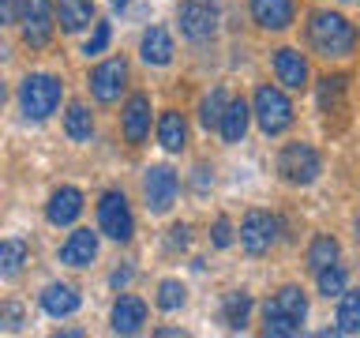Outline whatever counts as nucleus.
I'll list each match as a JSON object with an SVG mask.
<instances>
[{"label":"nucleus","instance_id":"20","mask_svg":"<svg viewBox=\"0 0 360 338\" xmlns=\"http://www.w3.org/2000/svg\"><path fill=\"white\" fill-rule=\"evenodd\" d=\"M53 23L64 34H83L94 23V0H53Z\"/></svg>","mask_w":360,"mask_h":338},{"label":"nucleus","instance_id":"2","mask_svg":"<svg viewBox=\"0 0 360 338\" xmlns=\"http://www.w3.org/2000/svg\"><path fill=\"white\" fill-rule=\"evenodd\" d=\"M304 320H308V293L300 286H281L263 301V334L270 338L300 334Z\"/></svg>","mask_w":360,"mask_h":338},{"label":"nucleus","instance_id":"14","mask_svg":"<svg viewBox=\"0 0 360 338\" xmlns=\"http://www.w3.org/2000/svg\"><path fill=\"white\" fill-rule=\"evenodd\" d=\"M248 15L259 30H289L297 23V0H248Z\"/></svg>","mask_w":360,"mask_h":338},{"label":"nucleus","instance_id":"3","mask_svg":"<svg viewBox=\"0 0 360 338\" xmlns=\"http://www.w3.org/2000/svg\"><path fill=\"white\" fill-rule=\"evenodd\" d=\"M15 101H19V113L22 120L30 124H41L49 120L64 101V83L56 79L53 72H30L19 79V90H15Z\"/></svg>","mask_w":360,"mask_h":338},{"label":"nucleus","instance_id":"37","mask_svg":"<svg viewBox=\"0 0 360 338\" xmlns=\"http://www.w3.org/2000/svg\"><path fill=\"white\" fill-rule=\"evenodd\" d=\"M131 278H135V267H117V270L109 275V286H112V289H128Z\"/></svg>","mask_w":360,"mask_h":338},{"label":"nucleus","instance_id":"40","mask_svg":"<svg viewBox=\"0 0 360 338\" xmlns=\"http://www.w3.org/2000/svg\"><path fill=\"white\" fill-rule=\"evenodd\" d=\"M4 98H8V90H4V79H0V106H4Z\"/></svg>","mask_w":360,"mask_h":338},{"label":"nucleus","instance_id":"17","mask_svg":"<svg viewBox=\"0 0 360 338\" xmlns=\"http://www.w3.org/2000/svg\"><path fill=\"white\" fill-rule=\"evenodd\" d=\"M56 259H60L64 267H75V270L90 267L98 259V233L94 230H72L68 241L60 244V252H56Z\"/></svg>","mask_w":360,"mask_h":338},{"label":"nucleus","instance_id":"19","mask_svg":"<svg viewBox=\"0 0 360 338\" xmlns=\"http://www.w3.org/2000/svg\"><path fill=\"white\" fill-rule=\"evenodd\" d=\"M38 301H41V312L53 315V320L75 315L79 304H83V297H79V289L72 286V282H49V286L38 293Z\"/></svg>","mask_w":360,"mask_h":338},{"label":"nucleus","instance_id":"23","mask_svg":"<svg viewBox=\"0 0 360 338\" xmlns=\"http://www.w3.org/2000/svg\"><path fill=\"white\" fill-rule=\"evenodd\" d=\"M345 94H349V75H342V72H338V75H323V79H319V90H315L323 117L345 113Z\"/></svg>","mask_w":360,"mask_h":338},{"label":"nucleus","instance_id":"39","mask_svg":"<svg viewBox=\"0 0 360 338\" xmlns=\"http://www.w3.org/2000/svg\"><path fill=\"white\" fill-rule=\"evenodd\" d=\"M109 4H112V11H124V8L131 4V0H109Z\"/></svg>","mask_w":360,"mask_h":338},{"label":"nucleus","instance_id":"38","mask_svg":"<svg viewBox=\"0 0 360 338\" xmlns=\"http://www.w3.org/2000/svg\"><path fill=\"white\" fill-rule=\"evenodd\" d=\"M210 184H214L210 169H207V165H199V169H195V192H207Z\"/></svg>","mask_w":360,"mask_h":338},{"label":"nucleus","instance_id":"28","mask_svg":"<svg viewBox=\"0 0 360 338\" xmlns=\"http://www.w3.org/2000/svg\"><path fill=\"white\" fill-rule=\"evenodd\" d=\"M360 331V289L345 286L338 293V334H356Z\"/></svg>","mask_w":360,"mask_h":338},{"label":"nucleus","instance_id":"11","mask_svg":"<svg viewBox=\"0 0 360 338\" xmlns=\"http://www.w3.org/2000/svg\"><path fill=\"white\" fill-rule=\"evenodd\" d=\"M19 30H22V42L30 45V49H45V45L53 42V0H22L19 4Z\"/></svg>","mask_w":360,"mask_h":338},{"label":"nucleus","instance_id":"18","mask_svg":"<svg viewBox=\"0 0 360 338\" xmlns=\"http://www.w3.org/2000/svg\"><path fill=\"white\" fill-rule=\"evenodd\" d=\"M139 56H143V64H150V68H169L176 56L173 34L165 27H146L143 38H139Z\"/></svg>","mask_w":360,"mask_h":338},{"label":"nucleus","instance_id":"4","mask_svg":"<svg viewBox=\"0 0 360 338\" xmlns=\"http://www.w3.org/2000/svg\"><path fill=\"white\" fill-rule=\"evenodd\" d=\"M248 109H252V120L259 124L263 135H285L292 128V120H297V109H292L289 94L274 83H259Z\"/></svg>","mask_w":360,"mask_h":338},{"label":"nucleus","instance_id":"32","mask_svg":"<svg viewBox=\"0 0 360 338\" xmlns=\"http://www.w3.org/2000/svg\"><path fill=\"white\" fill-rule=\"evenodd\" d=\"M109 42H112V23L109 19H94L90 23V38L83 42V56L90 61V56H101L109 49Z\"/></svg>","mask_w":360,"mask_h":338},{"label":"nucleus","instance_id":"12","mask_svg":"<svg viewBox=\"0 0 360 338\" xmlns=\"http://www.w3.org/2000/svg\"><path fill=\"white\" fill-rule=\"evenodd\" d=\"M270 68H274V79L281 83V90H308V83H311L308 56L297 45H281V49L270 53Z\"/></svg>","mask_w":360,"mask_h":338},{"label":"nucleus","instance_id":"35","mask_svg":"<svg viewBox=\"0 0 360 338\" xmlns=\"http://www.w3.org/2000/svg\"><path fill=\"white\" fill-rule=\"evenodd\" d=\"M188 244H191V225L188 222H176L173 230H169V248H173V252H176V248L184 252Z\"/></svg>","mask_w":360,"mask_h":338},{"label":"nucleus","instance_id":"27","mask_svg":"<svg viewBox=\"0 0 360 338\" xmlns=\"http://www.w3.org/2000/svg\"><path fill=\"white\" fill-rule=\"evenodd\" d=\"M64 135L72 143H86L94 135V113H90L86 101H72L64 113Z\"/></svg>","mask_w":360,"mask_h":338},{"label":"nucleus","instance_id":"21","mask_svg":"<svg viewBox=\"0 0 360 338\" xmlns=\"http://www.w3.org/2000/svg\"><path fill=\"white\" fill-rule=\"evenodd\" d=\"M248 124H252V109H248V98H229L225 101V109H221V120H218V132L221 135V143H244V135H248Z\"/></svg>","mask_w":360,"mask_h":338},{"label":"nucleus","instance_id":"22","mask_svg":"<svg viewBox=\"0 0 360 338\" xmlns=\"http://www.w3.org/2000/svg\"><path fill=\"white\" fill-rule=\"evenodd\" d=\"M158 143L169 154H180L188 146V120L180 109H162V117H158Z\"/></svg>","mask_w":360,"mask_h":338},{"label":"nucleus","instance_id":"41","mask_svg":"<svg viewBox=\"0 0 360 338\" xmlns=\"http://www.w3.org/2000/svg\"><path fill=\"white\" fill-rule=\"evenodd\" d=\"M342 4H356V0H342Z\"/></svg>","mask_w":360,"mask_h":338},{"label":"nucleus","instance_id":"24","mask_svg":"<svg viewBox=\"0 0 360 338\" xmlns=\"http://www.w3.org/2000/svg\"><path fill=\"white\" fill-rule=\"evenodd\" d=\"M248 320H252V293L248 289H229L221 297V323L229 331H244Z\"/></svg>","mask_w":360,"mask_h":338},{"label":"nucleus","instance_id":"16","mask_svg":"<svg viewBox=\"0 0 360 338\" xmlns=\"http://www.w3.org/2000/svg\"><path fill=\"white\" fill-rule=\"evenodd\" d=\"M146 323V301L135 297V293H120L112 301V312H109V327L117 334H139Z\"/></svg>","mask_w":360,"mask_h":338},{"label":"nucleus","instance_id":"9","mask_svg":"<svg viewBox=\"0 0 360 338\" xmlns=\"http://www.w3.org/2000/svg\"><path fill=\"white\" fill-rule=\"evenodd\" d=\"M86 90L98 106L120 101V94L128 90V61H124V56H105L101 64H94L86 75Z\"/></svg>","mask_w":360,"mask_h":338},{"label":"nucleus","instance_id":"36","mask_svg":"<svg viewBox=\"0 0 360 338\" xmlns=\"http://www.w3.org/2000/svg\"><path fill=\"white\" fill-rule=\"evenodd\" d=\"M19 4L22 0H0V27H11L19 19Z\"/></svg>","mask_w":360,"mask_h":338},{"label":"nucleus","instance_id":"1","mask_svg":"<svg viewBox=\"0 0 360 338\" xmlns=\"http://www.w3.org/2000/svg\"><path fill=\"white\" fill-rule=\"evenodd\" d=\"M308 45L323 61H349L356 49V23L342 11L319 8L308 15Z\"/></svg>","mask_w":360,"mask_h":338},{"label":"nucleus","instance_id":"25","mask_svg":"<svg viewBox=\"0 0 360 338\" xmlns=\"http://www.w3.org/2000/svg\"><path fill=\"white\" fill-rule=\"evenodd\" d=\"M338 259H342V244H338L334 233H315L308 252H304V263H308L311 275L323 270V267H330V263H338Z\"/></svg>","mask_w":360,"mask_h":338},{"label":"nucleus","instance_id":"30","mask_svg":"<svg viewBox=\"0 0 360 338\" xmlns=\"http://www.w3.org/2000/svg\"><path fill=\"white\" fill-rule=\"evenodd\" d=\"M225 101H229V94H225V87H210L207 94L199 98V124H202L207 132H210V128H218Z\"/></svg>","mask_w":360,"mask_h":338},{"label":"nucleus","instance_id":"7","mask_svg":"<svg viewBox=\"0 0 360 338\" xmlns=\"http://www.w3.org/2000/svg\"><path fill=\"white\" fill-rule=\"evenodd\" d=\"M176 27H180V38L191 42V45L210 42L221 27L218 0H180L176 4Z\"/></svg>","mask_w":360,"mask_h":338},{"label":"nucleus","instance_id":"34","mask_svg":"<svg viewBox=\"0 0 360 338\" xmlns=\"http://www.w3.org/2000/svg\"><path fill=\"white\" fill-rule=\"evenodd\" d=\"M210 244L218 248V252H225V248H233L236 244V230H233V222L225 218V214H218L210 225Z\"/></svg>","mask_w":360,"mask_h":338},{"label":"nucleus","instance_id":"10","mask_svg":"<svg viewBox=\"0 0 360 338\" xmlns=\"http://www.w3.org/2000/svg\"><path fill=\"white\" fill-rule=\"evenodd\" d=\"M180 196V177L169 165H146L143 169V203L150 214H169Z\"/></svg>","mask_w":360,"mask_h":338},{"label":"nucleus","instance_id":"26","mask_svg":"<svg viewBox=\"0 0 360 338\" xmlns=\"http://www.w3.org/2000/svg\"><path fill=\"white\" fill-rule=\"evenodd\" d=\"M27 256H30L27 241H19V237H0V278L4 282L19 278L22 267H27Z\"/></svg>","mask_w":360,"mask_h":338},{"label":"nucleus","instance_id":"5","mask_svg":"<svg viewBox=\"0 0 360 338\" xmlns=\"http://www.w3.org/2000/svg\"><path fill=\"white\" fill-rule=\"evenodd\" d=\"M98 233L109 237V241H117V244H131L135 214H131V203L120 188H105L98 196Z\"/></svg>","mask_w":360,"mask_h":338},{"label":"nucleus","instance_id":"15","mask_svg":"<svg viewBox=\"0 0 360 338\" xmlns=\"http://www.w3.org/2000/svg\"><path fill=\"white\" fill-rule=\"evenodd\" d=\"M83 207H86L83 192H79L75 184H60V188H53L49 203H45V222L49 225H75Z\"/></svg>","mask_w":360,"mask_h":338},{"label":"nucleus","instance_id":"33","mask_svg":"<svg viewBox=\"0 0 360 338\" xmlns=\"http://www.w3.org/2000/svg\"><path fill=\"white\" fill-rule=\"evenodd\" d=\"M22 323H27V308L19 301H0V331L15 334L22 331Z\"/></svg>","mask_w":360,"mask_h":338},{"label":"nucleus","instance_id":"8","mask_svg":"<svg viewBox=\"0 0 360 338\" xmlns=\"http://www.w3.org/2000/svg\"><path fill=\"white\" fill-rule=\"evenodd\" d=\"M281 230H285V222L278 218L274 211H248L244 218H240V230H236V241H240V248L252 259L259 256H266L270 248H274L281 241Z\"/></svg>","mask_w":360,"mask_h":338},{"label":"nucleus","instance_id":"13","mask_svg":"<svg viewBox=\"0 0 360 338\" xmlns=\"http://www.w3.org/2000/svg\"><path fill=\"white\" fill-rule=\"evenodd\" d=\"M150 94H143V90H135V94H128V101H124L120 109V135L128 146H143L146 139H150Z\"/></svg>","mask_w":360,"mask_h":338},{"label":"nucleus","instance_id":"31","mask_svg":"<svg viewBox=\"0 0 360 338\" xmlns=\"http://www.w3.org/2000/svg\"><path fill=\"white\" fill-rule=\"evenodd\" d=\"M315 286H319V293H323L326 301L338 297V293L349 286V270L342 267V259H338V263H330V267H323V270H315Z\"/></svg>","mask_w":360,"mask_h":338},{"label":"nucleus","instance_id":"29","mask_svg":"<svg viewBox=\"0 0 360 338\" xmlns=\"http://www.w3.org/2000/svg\"><path fill=\"white\" fill-rule=\"evenodd\" d=\"M154 304L162 312H180L188 304V286L180 278H162L158 282V293H154Z\"/></svg>","mask_w":360,"mask_h":338},{"label":"nucleus","instance_id":"6","mask_svg":"<svg viewBox=\"0 0 360 338\" xmlns=\"http://www.w3.org/2000/svg\"><path fill=\"white\" fill-rule=\"evenodd\" d=\"M323 173V154L311 143H285L278 151V177L292 188H308Z\"/></svg>","mask_w":360,"mask_h":338}]
</instances>
